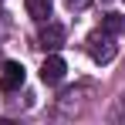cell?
Wrapping results in <instances>:
<instances>
[{"label": "cell", "mask_w": 125, "mask_h": 125, "mask_svg": "<svg viewBox=\"0 0 125 125\" xmlns=\"http://www.w3.org/2000/svg\"><path fill=\"white\" fill-rule=\"evenodd\" d=\"M84 47H88V54H91V61L95 64H108L115 54H118V44H115V34H108V31H91L88 34V41H84Z\"/></svg>", "instance_id": "1"}, {"label": "cell", "mask_w": 125, "mask_h": 125, "mask_svg": "<svg viewBox=\"0 0 125 125\" xmlns=\"http://www.w3.org/2000/svg\"><path fill=\"white\" fill-rule=\"evenodd\" d=\"M64 71H68V64H64V58H58V54H47L41 64V81L44 84H58L64 78Z\"/></svg>", "instance_id": "2"}, {"label": "cell", "mask_w": 125, "mask_h": 125, "mask_svg": "<svg viewBox=\"0 0 125 125\" xmlns=\"http://www.w3.org/2000/svg\"><path fill=\"white\" fill-rule=\"evenodd\" d=\"M21 84H24V64L7 61L3 71H0V88H3V91H17Z\"/></svg>", "instance_id": "3"}, {"label": "cell", "mask_w": 125, "mask_h": 125, "mask_svg": "<svg viewBox=\"0 0 125 125\" xmlns=\"http://www.w3.org/2000/svg\"><path fill=\"white\" fill-rule=\"evenodd\" d=\"M61 44H64V27L54 24V21H44V27H41V47L44 51H58Z\"/></svg>", "instance_id": "4"}, {"label": "cell", "mask_w": 125, "mask_h": 125, "mask_svg": "<svg viewBox=\"0 0 125 125\" xmlns=\"http://www.w3.org/2000/svg\"><path fill=\"white\" fill-rule=\"evenodd\" d=\"M27 14L37 24H44L51 14H54V0H27Z\"/></svg>", "instance_id": "5"}, {"label": "cell", "mask_w": 125, "mask_h": 125, "mask_svg": "<svg viewBox=\"0 0 125 125\" xmlns=\"http://www.w3.org/2000/svg\"><path fill=\"white\" fill-rule=\"evenodd\" d=\"M102 27L108 31V34H125V14H105Z\"/></svg>", "instance_id": "6"}, {"label": "cell", "mask_w": 125, "mask_h": 125, "mask_svg": "<svg viewBox=\"0 0 125 125\" xmlns=\"http://www.w3.org/2000/svg\"><path fill=\"white\" fill-rule=\"evenodd\" d=\"M64 3H68V7H71V10H84V7H88V3H91V0H64Z\"/></svg>", "instance_id": "7"}]
</instances>
